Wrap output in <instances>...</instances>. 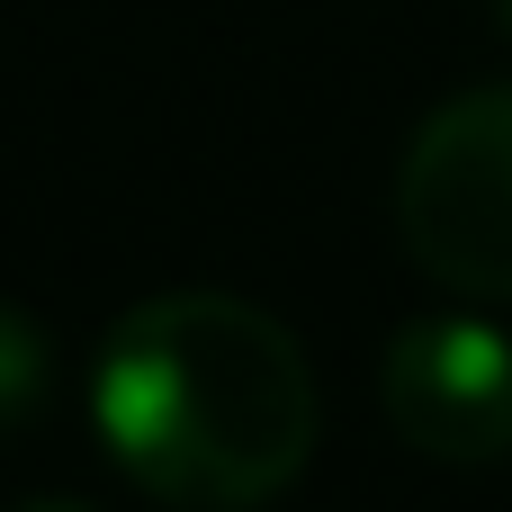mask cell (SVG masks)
I'll use <instances>...</instances> for the list:
<instances>
[{
	"label": "cell",
	"mask_w": 512,
	"mask_h": 512,
	"mask_svg": "<svg viewBox=\"0 0 512 512\" xmlns=\"http://www.w3.org/2000/svg\"><path fill=\"white\" fill-rule=\"evenodd\" d=\"M108 459L180 512H252L315 459L324 396L306 342L234 288H162L117 315L90 369Z\"/></svg>",
	"instance_id": "cell-1"
},
{
	"label": "cell",
	"mask_w": 512,
	"mask_h": 512,
	"mask_svg": "<svg viewBox=\"0 0 512 512\" xmlns=\"http://www.w3.org/2000/svg\"><path fill=\"white\" fill-rule=\"evenodd\" d=\"M9 512H99V504H81V495H36V504H9Z\"/></svg>",
	"instance_id": "cell-5"
},
{
	"label": "cell",
	"mask_w": 512,
	"mask_h": 512,
	"mask_svg": "<svg viewBox=\"0 0 512 512\" xmlns=\"http://www.w3.org/2000/svg\"><path fill=\"white\" fill-rule=\"evenodd\" d=\"M495 18H504V36H512V0H495Z\"/></svg>",
	"instance_id": "cell-6"
},
{
	"label": "cell",
	"mask_w": 512,
	"mask_h": 512,
	"mask_svg": "<svg viewBox=\"0 0 512 512\" xmlns=\"http://www.w3.org/2000/svg\"><path fill=\"white\" fill-rule=\"evenodd\" d=\"M378 405L441 468L512 459V333L486 315H414L378 360Z\"/></svg>",
	"instance_id": "cell-3"
},
{
	"label": "cell",
	"mask_w": 512,
	"mask_h": 512,
	"mask_svg": "<svg viewBox=\"0 0 512 512\" xmlns=\"http://www.w3.org/2000/svg\"><path fill=\"white\" fill-rule=\"evenodd\" d=\"M45 405H54V333L18 297H0V432H27Z\"/></svg>",
	"instance_id": "cell-4"
},
{
	"label": "cell",
	"mask_w": 512,
	"mask_h": 512,
	"mask_svg": "<svg viewBox=\"0 0 512 512\" xmlns=\"http://www.w3.org/2000/svg\"><path fill=\"white\" fill-rule=\"evenodd\" d=\"M396 234L432 288L512 306V81H477L414 126L396 162Z\"/></svg>",
	"instance_id": "cell-2"
}]
</instances>
